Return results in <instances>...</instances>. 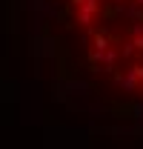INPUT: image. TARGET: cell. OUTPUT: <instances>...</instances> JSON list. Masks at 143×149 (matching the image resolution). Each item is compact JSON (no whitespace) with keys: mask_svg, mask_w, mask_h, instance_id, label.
Wrapping results in <instances>:
<instances>
[{"mask_svg":"<svg viewBox=\"0 0 143 149\" xmlns=\"http://www.w3.org/2000/svg\"><path fill=\"white\" fill-rule=\"evenodd\" d=\"M140 83H143V80H140Z\"/></svg>","mask_w":143,"mask_h":149,"instance_id":"cell-2","label":"cell"},{"mask_svg":"<svg viewBox=\"0 0 143 149\" xmlns=\"http://www.w3.org/2000/svg\"><path fill=\"white\" fill-rule=\"evenodd\" d=\"M135 3H137V6H143V0H135Z\"/></svg>","mask_w":143,"mask_h":149,"instance_id":"cell-1","label":"cell"}]
</instances>
